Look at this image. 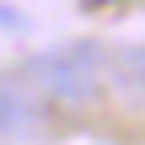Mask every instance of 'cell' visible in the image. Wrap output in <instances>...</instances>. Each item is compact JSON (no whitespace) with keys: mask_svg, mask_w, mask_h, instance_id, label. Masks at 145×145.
<instances>
[{"mask_svg":"<svg viewBox=\"0 0 145 145\" xmlns=\"http://www.w3.org/2000/svg\"><path fill=\"white\" fill-rule=\"evenodd\" d=\"M108 86H118V97H124L129 108H145V43L113 54V65H108Z\"/></svg>","mask_w":145,"mask_h":145,"instance_id":"cell-3","label":"cell"},{"mask_svg":"<svg viewBox=\"0 0 145 145\" xmlns=\"http://www.w3.org/2000/svg\"><path fill=\"white\" fill-rule=\"evenodd\" d=\"M108 65H113V59L102 54V43L70 38V43H59V48L32 54V59L22 65V75L38 86V97H43L48 108H91V102L102 97Z\"/></svg>","mask_w":145,"mask_h":145,"instance_id":"cell-1","label":"cell"},{"mask_svg":"<svg viewBox=\"0 0 145 145\" xmlns=\"http://www.w3.org/2000/svg\"><path fill=\"white\" fill-rule=\"evenodd\" d=\"M48 129V102L27 75H0V140H38Z\"/></svg>","mask_w":145,"mask_h":145,"instance_id":"cell-2","label":"cell"}]
</instances>
